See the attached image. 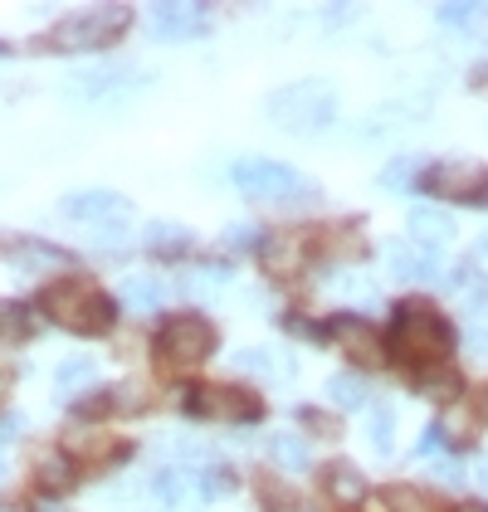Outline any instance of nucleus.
<instances>
[{"label": "nucleus", "mask_w": 488, "mask_h": 512, "mask_svg": "<svg viewBox=\"0 0 488 512\" xmlns=\"http://www.w3.org/2000/svg\"><path fill=\"white\" fill-rule=\"evenodd\" d=\"M269 118L279 122L284 132H323L327 122L337 118V88L323 79H303L288 83L269 98Z\"/></svg>", "instance_id": "obj_1"}, {"label": "nucleus", "mask_w": 488, "mask_h": 512, "mask_svg": "<svg viewBox=\"0 0 488 512\" xmlns=\"http://www.w3.org/2000/svg\"><path fill=\"white\" fill-rule=\"evenodd\" d=\"M44 313H49V322H59V327H69V332H83V337L113 327V303H108L93 283H79V278L54 283V288L44 293Z\"/></svg>", "instance_id": "obj_2"}, {"label": "nucleus", "mask_w": 488, "mask_h": 512, "mask_svg": "<svg viewBox=\"0 0 488 512\" xmlns=\"http://www.w3.org/2000/svg\"><path fill=\"white\" fill-rule=\"evenodd\" d=\"M127 20H132V10H127V5H93V10H83V15L59 20V25L49 30L44 49H59V54L103 49V44H113L122 30H127Z\"/></svg>", "instance_id": "obj_3"}, {"label": "nucleus", "mask_w": 488, "mask_h": 512, "mask_svg": "<svg viewBox=\"0 0 488 512\" xmlns=\"http://www.w3.org/2000/svg\"><path fill=\"white\" fill-rule=\"evenodd\" d=\"M230 181L240 186L244 196H259V200H303V196H318V186L293 171L288 161H269V157H244L235 161Z\"/></svg>", "instance_id": "obj_4"}, {"label": "nucleus", "mask_w": 488, "mask_h": 512, "mask_svg": "<svg viewBox=\"0 0 488 512\" xmlns=\"http://www.w3.org/2000/svg\"><path fill=\"white\" fill-rule=\"evenodd\" d=\"M210 352H215V332H210L205 317H191V313L171 317L162 327V337H157V356H162L166 371H176V376L196 371Z\"/></svg>", "instance_id": "obj_5"}, {"label": "nucleus", "mask_w": 488, "mask_h": 512, "mask_svg": "<svg viewBox=\"0 0 488 512\" xmlns=\"http://www.w3.org/2000/svg\"><path fill=\"white\" fill-rule=\"evenodd\" d=\"M391 342H396V352L406 356V361H440L454 337H449L445 317H435L430 308H406V313L396 317Z\"/></svg>", "instance_id": "obj_6"}, {"label": "nucleus", "mask_w": 488, "mask_h": 512, "mask_svg": "<svg viewBox=\"0 0 488 512\" xmlns=\"http://www.w3.org/2000/svg\"><path fill=\"white\" fill-rule=\"evenodd\" d=\"M186 415H196V420H254L259 395L240 391V386H196L186 395Z\"/></svg>", "instance_id": "obj_7"}, {"label": "nucleus", "mask_w": 488, "mask_h": 512, "mask_svg": "<svg viewBox=\"0 0 488 512\" xmlns=\"http://www.w3.org/2000/svg\"><path fill=\"white\" fill-rule=\"evenodd\" d=\"M425 186H430L435 196H449V200H484L488 171L479 161L449 157V161H435V166L425 171Z\"/></svg>", "instance_id": "obj_8"}, {"label": "nucleus", "mask_w": 488, "mask_h": 512, "mask_svg": "<svg viewBox=\"0 0 488 512\" xmlns=\"http://www.w3.org/2000/svg\"><path fill=\"white\" fill-rule=\"evenodd\" d=\"M152 493L162 498L166 508H201L205 498H210V488H205V478L196 469H186V464H171L152 478Z\"/></svg>", "instance_id": "obj_9"}, {"label": "nucleus", "mask_w": 488, "mask_h": 512, "mask_svg": "<svg viewBox=\"0 0 488 512\" xmlns=\"http://www.w3.org/2000/svg\"><path fill=\"white\" fill-rule=\"evenodd\" d=\"M386 274L396 283H435L440 259L435 249H420V244H386Z\"/></svg>", "instance_id": "obj_10"}, {"label": "nucleus", "mask_w": 488, "mask_h": 512, "mask_svg": "<svg viewBox=\"0 0 488 512\" xmlns=\"http://www.w3.org/2000/svg\"><path fill=\"white\" fill-rule=\"evenodd\" d=\"M327 332L342 342V352L357 356L362 366H381V332H376V327H366L362 317H337Z\"/></svg>", "instance_id": "obj_11"}, {"label": "nucleus", "mask_w": 488, "mask_h": 512, "mask_svg": "<svg viewBox=\"0 0 488 512\" xmlns=\"http://www.w3.org/2000/svg\"><path fill=\"white\" fill-rule=\"evenodd\" d=\"M59 210H64V215H74V220H93V225H108V220L127 215V200H122L118 191H74V196L59 200Z\"/></svg>", "instance_id": "obj_12"}, {"label": "nucleus", "mask_w": 488, "mask_h": 512, "mask_svg": "<svg viewBox=\"0 0 488 512\" xmlns=\"http://www.w3.org/2000/svg\"><path fill=\"white\" fill-rule=\"evenodd\" d=\"M235 371H244V376H264V381H293L298 361H293L284 347H244V352L235 356Z\"/></svg>", "instance_id": "obj_13"}, {"label": "nucleus", "mask_w": 488, "mask_h": 512, "mask_svg": "<svg viewBox=\"0 0 488 512\" xmlns=\"http://www.w3.org/2000/svg\"><path fill=\"white\" fill-rule=\"evenodd\" d=\"M259 254H264V269H269V274L288 278L308 264V239L303 235H269L259 244Z\"/></svg>", "instance_id": "obj_14"}, {"label": "nucleus", "mask_w": 488, "mask_h": 512, "mask_svg": "<svg viewBox=\"0 0 488 512\" xmlns=\"http://www.w3.org/2000/svg\"><path fill=\"white\" fill-rule=\"evenodd\" d=\"M449 239H454V220H449L445 210H435V205H415V210H410V244L440 249Z\"/></svg>", "instance_id": "obj_15"}, {"label": "nucleus", "mask_w": 488, "mask_h": 512, "mask_svg": "<svg viewBox=\"0 0 488 512\" xmlns=\"http://www.w3.org/2000/svg\"><path fill=\"white\" fill-rule=\"evenodd\" d=\"M205 20L201 5H157L152 10V30H157V40H186V35H196Z\"/></svg>", "instance_id": "obj_16"}, {"label": "nucleus", "mask_w": 488, "mask_h": 512, "mask_svg": "<svg viewBox=\"0 0 488 512\" xmlns=\"http://www.w3.org/2000/svg\"><path fill=\"white\" fill-rule=\"evenodd\" d=\"M118 298H122V303H127V308H137V313H152V308H162L166 288H162V283H157V278L132 274V278H122Z\"/></svg>", "instance_id": "obj_17"}, {"label": "nucleus", "mask_w": 488, "mask_h": 512, "mask_svg": "<svg viewBox=\"0 0 488 512\" xmlns=\"http://www.w3.org/2000/svg\"><path fill=\"white\" fill-rule=\"evenodd\" d=\"M93 376H98V366H93V356H69V361H59V371H54V386L59 395L69 400V395H83L93 386Z\"/></svg>", "instance_id": "obj_18"}, {"label": "nucleus", "mask_w": 488, "mask_h": 512, "mask_svg": "<svg viewBox=\"0 0 488 512\" xmlns=\"http://www.w3.org/2000/svg\"><path fill=\"white\" fill-rule=\"evenodd\" d=\"M64 449H69L74 459H103V454L113 449V439H108V430H93V425H74V430L64 434Z\"/></svg>", "instance_id": "obj_19"}, {"label": "nucleus", "mask_w": 488, "mask_h": 512, "mask_svg": "<svg viewBox=\"0 0 488 512\" xmlns=\"http://www.w3.org/2000/svg\"><path fill=\"white\" fill-rule=\"evenodd\" d=\"M35 332V317L25 303H0V347H15Z\"/></svg>", "instance_id": "obj_20"}, {"label": "nucleus", "mask_w": 488, "mask_h": 512, "mask_svg": "<svg viewBox=\"0 0 488 512\" xmlns=\"http://www.w3.org/2000/svg\"><path fill=\"white\" fill-rule=\"evenodd\" d=\"M327 493H332L337 503H357L366 493V478L352 469V464H332V469H327Z\"/></svg>", "instance_id": "obj_21"}, {"label": "nucleus", "mask_w": 488, "mask_h": 512, "mask_svg": "<svg viewBox=\"0 0 488 512\" xmlns=\"http://www.w3.org/2000/svg\"><path fill=\"white\" fill-rule=\"evenodd\" d=\"M327 400L342 405V410H357V405H366V381L352 376V371H337V376L327 381Z\"/></svg>", "instance_id": "obj_22"}, {"label": "nucleus", "mask_w": 488, "mask_h": 512, "mask_svg": "<svg viewBox=\"0 0 488 512\" xmlns=\"http://www.w3.org/2000/svg\"><path fill=\"white\" fill-rule=\"evenodd\" d=\"M35 483H40L44 493H64V488L74 483V469H69V459H64V454H44L40 464H35Z\"/></svg>", "instance_id": "obj_23"}, {"label": "nucleus", "mask_w": 488, "mask_h": 512, "mask_svg": "<svg viewBox=\"0 0 488 512\" xmlns=\"http://www.w3.org/2000/svg\"><path fill=\"white\" fill-rule=\"evenodd\" d=\"M269 454H274V464L288 473L308 469V444H303L298 434H274V439H269Z\"/></svg>", "instance_id": "obj_24"}, {"label": "nucleus", "mask_w": 488, "mask_h": 512, "mask_svg": "<svg viewBox=\"0 0 488 512\" xmlns=\"http://www.w3.org/2000/svg\"><path fill=\"white\" fill-rule=\"evenodd\" d=\"M10 264H15L20 274H40L44 264H64V254L49 249V244H15V249H10Z\"/></svg>", "instance_id": "obj_25"}, {"label": "nucleus", "mask_w": 488, "mask_h": 512, "mask_svg": "<svg viewBox=\"0 0 488 512\" xmlns=\"http://www.w3.org/2000/svg\"><path fill=\"white\" fill-rule=\"evenodd\" d=\"M386 512H435V503H430V493L396 483V488H386Z\"/></svg>", "instance_id": "obj_26"}, {"label": "nucleus", "mask_w": 488, "mask_h": 512, "mask_svg": "<svg viewBox=\"0 0 488 512\" xmlns=\"http://www.w3.org/2000/svg\"><path fill=\"white\" fill-rule=\"evenodd\" d=\"M366 439H371V449H376V454H391V444H396V415H391L386 405H381V410H371Z\"/></svg>", "instance_id": "obj_27"}, {"label": "nucleus", "mask_w": 488, "mask_h": 512, "mask_svg": "<svg viewBox=\"0 0 488 512\" xmlns=\"http://www.w3.org/2000/svg\"><path fill=\"white\" fill-rule=\"evenodd\" d=\"M440 20L454 25V30H469V25L488 20V5H479V0H454V5H440Z\"/></svg>", "instance_id": "obj_28"}, {"label": "nucleus", "mask_w": 488, "mask_h": 512, "mask_svg": "<svg viewBox=\"0 0 488 512\" xmlns=\"http://www.w3.org/2000/svg\"><path fill=\"white\" fill-rule=\"evenodd\" d=\"M220 283H225V269H215V264H205L196 274L181 278V288L191 293V298H210V293H220Z\"/></svg>", "instance_id": "obj_29"}, {"label": "nucleus", "mask_w": 488, "mask_h": 512, "mask_svg": "<svg viewBox=\"0 0 488 512\" xmlns=\"http://www.w3.org/2000/svg\"><path fill=\"white\" fill-rule=\"evenodd\" d=\"M332 293L337 298H357V303H376V288L362 274H337L332 278Z\"/></svg>", "instance_id": "obj_30"}, {"label": "nucleus", "mask_w": 488, "mask_h": 512, "mask_svg": "<svg viewBox=\"0 0 488 512\" xmlns=\"http://www.w3.org/2000/svg\"><path fill=\"white\" fill-rule=\"evenodd\" d=\"M454 386H459V376H454V371H435V376L425 371V376H420V391L435 395V400H454Z\"/></svg>", "instance_id": "obj_31"}, {"label": "nucleus", "mask_w": 488, "mask_h": 512, "mask_svg": "<svg viewBox=\"0 0 488 512\" xmlns=\"http://www.w3.org/2000/svg\"><path fill=\"white\" fill-rule=\"evenodd\" d=\"M147 244L152 249H181L186 235H181V225H147Z\"/></svg>", "instance_id": "obj_32"}, {"label": "nucleus", "mask_w": 488, "mask_h": 512, "mask_svg": "<svg viewBox=\"0 0 488 512\" xmlns=\"http://www.w3.org/2000/svg\"><path fill=\"white\" fill-rule=\"evenodd\" d=\"M127 225H122V220H108V225H98V235H93V244H98V249H122V244H127Z\"/></svg>", "instance_id": "obj_33"}, {"label": "nucleus", "mask_w": 488, "mask_h": 512, "mask_svg": "<svg viewBox=\"0 0 488 512\" xmlns=\"http://www.w3.org/2000/svg\"><path fill=\"white\" fill-rule=\"evenodd\" d=\"M474 430V415H469V410H464V405H454V410H449L445 415V439H464V434Z\"/></svg>", "instance_id": "obj_34"}, {"label": "nucleus", "mask_w": 488, "mask_h": 512, "mask_svg": "<svg viewBox=\"0 0 488 512\" xmlns=\"http://www.w3.org/2000/svg\"><path fill=\"white\" fill-rule=\"evenodd\" d=\"M264 512H298L288 488H264Z\"/></svg>", "instance_id": "obj_35"}, {"label": "nucleus", "mask_w": 488, "mask_h": 512, "mask_svg": "<svg viewBox=\"0 0 488 512\" xmlns=\"http://www.w3.org/2000/svg\"><path fill=\"white\" fill-rule=\"evenodd\" d=\"M406 181H410V161H396V166L381 171V186H386V191H391V186H406Z\"/></svg>", "instance_id": "obj_36"}, {"label": "nucleus", "mask_w": 488, "mask_h": 512, "mask_svg": "<svg viewBox=\"0 0 488 512\" xmlns=\"http://www.w3.org/2000/svg\"><path fill=\"white\" fill-rule=\"evenodd\" d=\"M20 425H25L20 415H0V444H5V439H15V434H20Z\"/></svg>", "instance_id": "obj_37"}, {"label": "nucleus", "mask_w": 488, "mask_h": 512, "mask_svg": "<svg viewBox=\"0 0 488 512\" xmlns=\"http://www.w3.org/2000/svg\"><path fill=\"white\" fill-rule=\"evenodd\" d=\"M249 230H254V225H230V230H225V244H235V249H240V244H249Z\"/></svg>", "instance_id": "obj_38"}, {"label": "nucleus", "mask_w": 488, "mask_h": 512, "mask_svg": "<svg viewBox=\"0 0 488 512\" xmlns=\"http://www.w3.org/2000/svg\"><path fill=\"white\" fill-rule=\"evenodd\" d=\"M469 264H474V269H484V274H488V239H479V244L469 249Z\"/></svg>", "instance_id": "obj_39"}, {"label": "nucleus", "mask_w": 488, "mask_h": 512, "mask_svg": "<svg viewBox=\"0 0 488 512\" xmlns=\"http://www.w3.org/2000/svg\"><path fill=\"white\" fill-rule=\"evenodd\" d=\"M459 512H488V508H484V503H464Z\"/></svg>", "instance_id": "obj_40"}, {"label": "nucleus", "mask_w": 488, "mask_h": 512, "mask_svg": "<svg viewBox=\"0 0 488 512\" xmlns=\"http://www.w3.org/2000/svg\"><path fill=\"white\" fill-rule=\"evenodd\" d=\"M479 483H484V488H488V459H484V464H479Z\"/></svg>", "instance_id": "obj_41"}, {"label": "nucleus", "mask_w": 488, "mask_h": 512, "mask_svg": "<svg viewBox=\"0 0 488 512\" xmlns=\"http://www.w3.org/2000/svg\"><path fill=\"white\" fill-rule=\"evenodd\" d=\"M5 386H10V376H5V371H0V395H5Z\"/></svg>", "instance_id": "obj_42"}, {"label": "nucleus", "mask_w": 488, "mask_h": 512, "mask_svg": "<svg viewBox=\"0 0 488 512\" xmlns=\"http://www.w3.org/2000/svg\"><path fill=\"white\" fill-rule=\"evenodd\" d=\"M0 478H5V464H0Z\"/></svg>", "instance_id": "obj_43"}]
</instances>
